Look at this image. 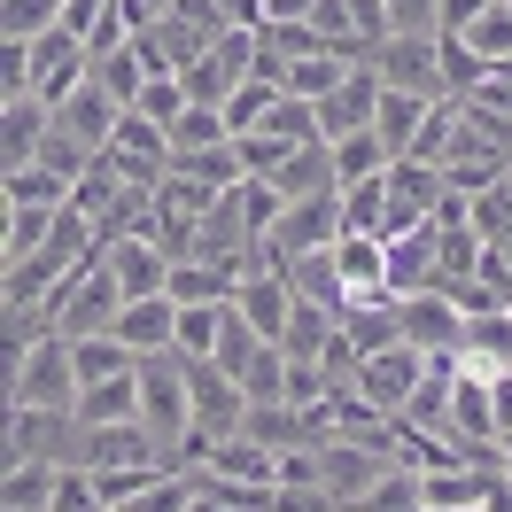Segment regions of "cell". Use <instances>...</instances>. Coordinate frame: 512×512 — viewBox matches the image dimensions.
<instances>
[{
  "label": "cell",
  "instance_id": "obj_1",
  "mask_svg": "<svg viewBox=\"0 0 512 512\" xmlns=\"http://www.w3.org/2000/svg\"><path fill=\"white\" fill-rule=\"evenodd\" d=\"M78 350L70 334H47L39 350H24L8 365V412H78Z\"/></svg>",
  "mask_w": 512,
  "mask_h": 512
},
{
  "label": "cell",
  "instance_id": "obj_2",
  "mask_svg": "<svg viewBox=\"0 0 512 512\" xmlns=\"http://www.w3.org/2000/svg\"><path fill=\"white\" fill-rule=\"evenodd\" d=\"M117 311H125V288H117V272H109V256H101V249L86 256V264H78L55 295H47V326H55V334H70V342L109 334V326H117Z\"/></svg>",
  "mask_w": 512,
  "mask_h": 512
},
{
  "label": "cell",
  "instance_id": "obj_3",
  "mask_svg": "<svg viewBox=\"0 0 512 512\" xmlns=\"http://www.w3.org/2000/svg\"><path fill=\"white\" fill-rule=\"evenodd\" d=\"M427 373H435V357H419L412 342H388V350H373V357H357V373H350V388L373 404V412L396 427V419L412 412V396L427 388Z\"/></svg>",
  "mask_w": 512,
  "mask_h": 512
},
{
  "label": "cell",
  "instance_id": "obj_4",
  "mask_svg": "<svg viewBox=\"0 0 512 512\" xmlns=\"http://www.w3.org/2000/svg\"><path fill=\"white\" fill-rule=\"evenodd\" d=\"M365 63L381 70V86H396V94H419V101H450V78H443V32L435 39H381Z\"/></svg>",
  "mask_w": 512,
  "mask_h": 512
},
{
  "label": "cell",
  "instance_id": "obj_5",
  "mask_svg": "<svg viewBox=\"0 0 512 512\" xmlns=\"http://www.w3.org/2000/svg\"><path fill=\"white\" fill-rule=\"evenodd\" d=\"M396 334L412 342L419 357H458V342H466V303L443 288H419L396 303Z\"/></svg>",
  "mask_w": 512,
  "mask_h": 512
},
{
  "label": "cell",
  "instance_id": "obj_6",
  "mask_svg": "<svg viewBox=\"0 0 512 512\" xmlns=\"http://www.w3.org/2000/svg\"><path fill=\"white\" fill-rule=\"evenodd\" d=\"M187 388H194V458L249 427V396H241V381H225L218 365H187Z\"/></svg>",
  "mask_w": 512,
  "mask_h": 512
},
{
  "label": "cell",
  "instance_id": "obj_7",
  "mask_svg": "<svg viewBox=\"0 0 512 512\" xmlns=\"http://www.w3.org/2000/svg\"><path fill=\"white\" fill-rule=\"evenodd\" d=\"M86 78H94V47H86L78 32H63V24H55L47 39H32V94L47 101V109H63Z\"/></svg>",
  "mask_w": 512,
  "mask_h": 512
},
{
  "label": "cell",
  "instance_id": "obj_8",
  "mask_svg": "<svg viewBox=\"0 0 512 512\" xmlns=\"http://www.w3.org/2000/svg\"><path fill=\"white\" fill-rule=\"evenodd\" d=\"M194 474L202 481H241V489H280V450L256 443V435H225L194 458Z\"/></svg>",
  "mask_w": 512,
  "mask_h": 512
},
{
  "label": "cell",
  "instance_id": "obj_9",
  "mask_svg": "<svg viewBox=\"0 0 512 512\" xmlns=\"http://www.w3.org/2000/svg\"><path fill=\"white\" fill-rule=\"evenodd\" d=\"M109 256V272H117V288L125 303H148V295H171V256L156 249V233H125V241H101Z\"/></svg>",
  "mask_w": 512,
  "mask_h": 512
},
{
  "label": "cell",
  "instance_id": "obj_10",
  "mask_svg": "<svg viewBox=\"0 0 512 512\" xmlns=\"http://www.w3.org/2000/svg\"><path fill=\"white\" fill-rule=\"evenodd\" d=\"M256 264H218V256H187V264H171V303L179 311H225L241 280H249Z\"/></svg>",
  "mask_w": 512,
  "mask_h": 512
},
{
  "label": "cell",
  "instance_id": "obj_11",
  "mask_svg": "<svg viewBox=\"0 0 512 512\" xmlns=\"http://www.w3.org/2000/svg\"><path fill=\"white\" fill-rule=\"evenodd\" d=\"M373 109H381V70L373 63H357L334 94L319 101V132H326V148L334 140H350V132H373Z\"/></svg>",
  "mask_w": 512,
  "mask_h": 512
},
{
  "label": "cell",
  "instance_id": "obj_12",
  "mask_svg": "<svg viewBox=\"0 0 512 512\" xmlns=\"http://www.w3.org/2000/svg\"><path fill=\"white\" fill-rule=\"evenodd\" d=\"M132 109L117 94H101L94 78H86V86H78V94L63 101V109H55V132H70V140H78V148H94V156H109V140H117V125H125Z\"/></svg>",
  "mask_w": 512,
  "mask_h": 512
},
{
  "label": "cell",
  "instance_id": "obj_13",
  "mask_svg": "<svg viewBox=\"0 0 512 512\" xmlns=\"http://www.w3.org/2000/svg\"><path fill=\"white\" fill-rule=\"evenodd\" d=\"M334 272H342V288H350V311L388 303V241L381 233H342V241H334Z\"/></svg>",
  "mask_w": 512,
  "mask_h": 512
},
{
  "label": "cell",
  "instance_id": "obj_14",
  "mask_svg": "<svg viewBox=\"0 0 512 512\" xmlns=\"http://www.w3.org/2000/svg\"><path fill=\"white\" fill-rule=\"evenodd\" d=\"M109 334H117V342H125L132 357H171V342H179V303H171V295H148V303H125Z\"/></svg>",
  "mask_w": 512,
  "mask_h": 512
},
{
  "label": "cell",
  "instance_id": "obj_15",
  "mask_svg": "<svg viewBox=\"0 0 512 512\" xmlns=\"http://www.w3.org/2000/svg\"><path fill=\"white\" fill-rule=\"evenodd\" d=\"M47 132H55V109H47L39 94H24V101H0V163H8V171L39 163Z\"/></svg>",
  "mask_w": 512,
  "mask_h": 512
},
{
  "label": "cell",
  "instance_id": "obj_16",
  "mask_svg": "<svg viewBox=\"0 0 512 512\" xmlns=\"http://www.w3.org/2000/svg\"><path fill=\"white\" fill-rule=\"evenodd\" d=\"M233 311H241V319H249L264 342H280V334H288V311H295V280L256 264L249 280H241V295H233Z\"/></svg>",
  "mask_w": 512,
  "mask_h": 512
},
{
  "label": "cell",
  "instance_id": "obj_17",
  "mask_svg": "<svg viewBox=\"0 0 512 512\" xmlns=\"http://www.w3.org/2000/svg\"><path fill=\"white\" fill-rule=\"evenodd\" d=\"M350 55H334V47H311V55H288V63L272 70V78H280V94L288 101H311V109H319L326 94H334V86H342V78H350Z\"/></svg>",
  "mask_w": 512,
  "mask_h": 512
},
{
  "label": "cell",
  "instance_id": "obj_18",
  "mask_svg": "<svg viewBox=\"0 0 512 512\" xmlns=\"http://www.w3.org/2000/svg\"><path fill=\"white\" fill-rule=\"evenodd\" d=\"M78 427H140V373H117V381L78 388Z\"/></svg>",
  "mask_w": 512,
  "mask_h": 512
},
{
  "label": "cell",
  "instance_id": "obj_19",
  "mask_svg": "<svg viewBox=\"0 0 512 512\" xmlns=\"http://www.w3.org/2000/svg\"><path fill=\"white\" fill-rule=\"evenodd\" d=\"M55 489H63L55 458H16L0 474V512H55Z\"/></svg>",
  "mask_w": 512,
  "mask_h": 512
},
{
  "label": "cell",
  "instance_id": "obj_20",
  "mask_svg": "<svg viewBox=\"0 0 512 512\" xmlns=\"http://www.w3.org/2000/svg\"><path fill=\"white\" fill-rule=\"evenodd\" d=\"M427 117H435V101L419 94H396V86H381V109H373V132H381L388 156H412L419 132H427Z\"/></svg>",
  "mask_w": 512,
  "mask_h": 512
},
{
  "label": "cell",
  "instance_id": "obj_21",
  "mask_svg": "<svg viewBox=\"0 0 512 512\" xmlns=\"http://www.w3.org/2000/svg\"><path fill=\"white\" fill-rule=\"evenodd\" d=\"M458 365L505 373V365H512V311H466V342H458Z\"/></svg>",
  "mask_w": 512,
  "mask_h": 512
},
{
  "label": "cell",
  "instance_id": "obj_22",
  "mask_svg": "<svg viewBox=\"0 0 512 512\" xmlns=\"http://www.w3.org/2000/svg\"><path fill=\"white\" fill-rule=\"evenodd\" d=\"M450 39H466V47L481 55V70H505L512 63V0H489L474 24H466V32H450Z\"/></svg>",
  "mask_w": 512,
  "mask_h": 512
},
{
  "label": "cell",
  "instance_id": "obj_23",
  "mask_svg": "<svg viewBox=\"0 0 512 512\" xmlns=\"http://www.w3.org/2000/svg\"><path fill=\"white\" fill-rule=\"evenodd\" d=\"M326 156H334V194L357 187V179H381L388 163H396V156L381 148V132H350V140H334Z\"/></svg>",
  "mask_w": 512,
  "mask_h": 512
},
{
  "label": "cell",
  "instance_id": "obj_24",
  "mask_svg": "<svg viewBox=\"0 0 512 512\" xmlns=\"http://www.w3.org/2000/svg\"><path fill=\"white\" fill-rule=\"evenodd\" d=\"M272 109H280V78H264V70H256L249 86H241V94L225 101V125H233V140L264 132V125H272Z\"/></svg>",
  "mask_w": 512,
  "mask_h": 512
},
{
  "label": "cell",
  "instance_id": "obj_25",
  "mask_svg": "<svg viewBox=\"0 0 512 512\" xmlns=\"http://www.w3.org/2000/svg\"><path fill=\"white\" fill-rule=\"evenodd\" d=\"M342 233H381V241H388V171H381V179L342 187Z\"/></svg>",
  "mask_w": 512,
  "mask_h": 512
},
{
  "label": "cell",
  "instance_id": "obj_26",
  "mask_svg": "<svg viewBox=\"0 0 512 512\" xmlns=\"http://www.w3.org/2000/svg\"><path fill=\"white\" fill-rule=\"evenodd\" d=\"M63 24V0H0V39L8 47H32Z\"/></svg>",
  "mask_w": 512,
  "mask_h": 512
},
{
  "label": "cell",
  "instance_id": "obj_27",
  "mask_svg": "<svg viewBox=\"0 0 512 512\" xmlns=\"http://www.w3.org/2000/svg\"><path fill=\"white\" fill-rule=\"evenodd\" d=\"M202 148H233V125H225V109L187 101V117L171 125V156H202Z\"/></svg>",
  "mask_w": 512,
  "mask_h": 512
},
{
  "label": "cell",
  "instance_id": "obj_28",
  "mask_svg": "<svg viewBox=\"0 0 512 512\" xmlns=\"http://www.w3.org/2000/svg\"><path fill=\"white\" fill-rule=\"evenodd\" d=\"M78 350V381L94 388V381H117V373H140V357L117 342V334H86V342H70Z\"/></svg>",
  "mask_w": 512,
  "mask_h": 512
},
{
  "label": "cell",
  "instance_id": "obj_29",
  "mask_svg": "<svg viewBox=\"0 0 512 512\" xmlns=\"http://www.w3.org/2000/svg\"><path fill=\"white\" fill-rule=\"evenodd\" d=\"M272 350V342H264V334H256L249 319H241V311H225V334H218V357H210V365H218L225 381H241V373H249L256 357Z\"/></svg>",
  "mask_w": 512,
  "mask_h": 512
},
{
  "label": "cell",
  "instance_id": "obj_30",
  "mask_svg": "<svg viewBox=\"0 0 512 512\" xmlns=\"http://www.w3.org/2000/svg\"><path fill=\"white\" fill-rule=\"evenodd\" d=\"M225 311H233V303H225ZM225 311H179V342H171V357L210 365V357H218V334H225Z\"/></svg>",
  "mask_w": 512,
  "mask_h": 512
},
{
  "label": "cell",
  "instance_id": "obj_31",
  "mask_svg": "<svg viewBox=\"0 0 512 512\" xmlns=\"http://www.w3.org/2000/svg\"><path fill=\"white\" fill-rule=\"evenodd\" d=\"M388 8V39L404 32V39H435L443 32V0H381Z\"/></svg>",
  "mask_w": 512,
  "mask_h": 512
},
{
  "label": "cell",
  "instance_id": "obj_32",
  "mask_svg": "<svg viewBox=\"0 0 512 512\" xmlns=\"http://www.w3.org/2000/svg\"><path fill=\"white\" fill-rule=\"evenodd\" d=\"M55 512H109L86 466H63V489H55Z\"/></svg>",
  "mask_w": 512,
  "mask_h": 512
},
{
  "label": "cell",
  "instance_id": "obj_33",
  "mask_svg": "<svg viewBox=\"0 0 512 512\" xmlns=\"http://www.w3.org/2000/svg\"><path fill=\"white\" fill-rule=\"evenodd\" d=\"M272 512H342V497H334V489H280Z\"/></svg>",
  "mask_w": 512,
  "mask_h": 512
},
{
  "label": "cell",
  "instance_id": "obj_34",
  "mask_svg": "<svg viewBox=\"0 0 512 512\" xmlns=\"http://www.w3.org/2000/svg\"><path fill=\"white\" fill-rule=\"evenodd\" d=\"M319 0H256V24H311Z\"/></svg>",
  "mask_w": 512,
  "mask_h": 512
},
{
  "label": "cell",
  "instance_id": "obj_35",
  "mask_svg": "<svg viewBox=\"0 0 512 512\" xmlns=\"http://www.w3.org/2000/svg\"><path fill=\"white\" fill-rule=\"evenodd\" d=\"M489 396H497V443L512 435V365L505 373H489Z\"/></svg>",
  "mask_w": 512,
  "mask_h": 512
},
{
  "label": "cell",
  "instance_id": "obj_36",
  "mask_svg": "<svg viewBox=\"0 0 512 512\" xmlns=\"http://www.w3.org/2000/svg\"><path fill=\"white\" fill-rule=\"evenodd\" d=\"M481 8H489V0H443V32H466Z\"/></svg>",
  "mask_w": 512,
  "mask_h": 512
},
{
  "label": "cell",
  "instance_id": "obj_37",
  "mask_svg": "<svg viewBox=\"0 0 512 512\" xmlns=\"http://www.w3.org/2000/svg\"><path fill=\"white\" fill-rule=\"evenodd\" d=\"M497 466H505V481H512V435H505V443H497Z\"/></svg>",
  "mask_w": 512,
  "mask_h": 512
},
{
  "label": "cell",
  "instance_id": "obj_38",
  "mask_svg": "<svg viewBox=\"0 0 512 512\" xmlns=\"http://www.w3.org/2000/svg\"><path fill=\"white\" fill-rule=\"evenodd\" d=\"M342 512H357V505H342Z\"/></svg>",
  "mask_w": 512,
  "mask_h": 512
}]
</instances>
